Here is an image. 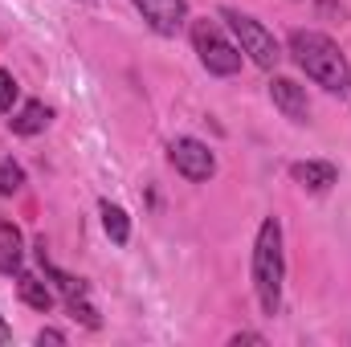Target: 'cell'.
Here are the masks:
<instances>
[{
	"label": "cell",
	"mask_w": 351,
	"mask_h": 347,
	"mask_svg": "<svg viewBox=\"0 0 351 347\" xmlns=\"http://www.w3.org/2000/svg\"><path fill=\"white\" fill-rule=\"evenodd\" d=\"M286 49H290L294 66H298L311 82H319L327 94H348L351 90L348 58H343V49H339L327 33H319V29H294V33L286 37Z\"/></svg>",
	"instance_id": "6da1fadb"
},
{
	"label": "cell",
	"mask_w": 351,
	"mask_h": 347,
	"mask_svg": "<svg viewBox=\"0 0 351 347\" xmlns=\"http://www.w3.org/2000/svg\"><path fill=\"white\" fill-rule=\"evenodd\" d=\"M282 278H286V254H282V221L265 217L254 241V290L262 311L274 319L282 311Z\"/></svg>",
	"instance_id": "7a4b0ae2"
},
{
	"label": "cell",
	"mask_w": 351,
	"mask_h": 347,
	"mask_svg": "<svg viewBox=\"0 0 351 347\" xmlns=\"http://www.w3.org/2000/svg\"><path fill=\"white\" fill-rule=\"evenodd\" d=\"M221 21L233 29V37H237V45H241V53H245L254 66L274 70V66L282 62V45L274 41V33L265 29L258 16H250V12H241V8H221Z\"/></svg>",
	"instance_id": "3957f363"
},
{
	"label": "cell",
	"mask_w": 351,
	"mask_h": 347,
	"mask_svg": "<svg viewBox=\"0 0 351 347\" xmlns=\"http://www.w3.org/2000/svg\"><path fill=\"white\" fill-rule=\"evenodd\" d=\"M192 45H196L200 66H204L208 74H217V78H233V74L241 70V49L221 33L217 21H208V16L192 21Z\"/></svg>",
	"instance_id": "277c9868"
},
{
	"label": "cell",
	"mask_w": 351,
	"mask_h": 347,
	"mask_svg": "<svg viewBox=\"0 0 351 347\" xmlns=\"http://www.w3.org/2000/svg\"><path fill=\"white\" fill-rule=\"evenodd\" d=\"M168 160H172L176 172L184 176V180H192V184H204V180H213V172H217V156L208 152V143H200V139H192V135L172 139Z\"/></svg>",
	"instance_id": "5b68a950"
},
{
	"label": "cell",
	"mask_w": 351,
	"mask_h": 347,
	"mask_svg": "<svg viewBox=\"0 0 351 347\" xmlns=\"http://www.w3.org/2000/svg\"><path fill=\"white\" fill-rule=\"evenodd\" d=\"M135 8L160 37H176L188 21V0H135Z\"/></svg>",
	"instance_id": "8992f818"
},
{
	"label": "cell",
	"mask_w": 351,
	"mask_h": 347,
	"mask_svg": "<svg viewBox=\"0 0 351 347\" xmlns=\"http://www.w3.org/2000/svg\"><path fill=\"white\" fill-rule=\"evenodd\" d=\"M269 98H274V106H278L290 123H306V119H311L306 86H298L294 78H274V82H269Z\"/></svg>",
	"instance_id": "52a82bcc"
},
{
	"label": "cell",
	"mask_w": 351,
	"mask_h": 347,
	"mask_svg": "<svg viewBox=\"0 0 351 347\" xmlns=\"http://www.w3.org/2000/svg\"><path fill=\"white\" fill-rule=\"evenodd\" d=\"M290 180L302 184L306 192H327L339 180V168L327 160H302V164H290Z\"/></svg>",
	"instance_id": "ba28073f"
},
{
	"label": "cell",
	"mask_w": 351,
	"mask_h": 347,
	"mask_svg": "<svg viewBox=\"0 0 351 347\" xmlns=\"http://www.w3.org/2000/svg\"><path fill=\"white\" fill-rule=\"evenodd\" d=\"M16 294H21V302L25 307H33V311H41V315H49L53 311V290L37 278V274H16Z\"/></svg>",
	"instance_id": "9c48e42d"
},
{
	"label": "cell",
	"mask_w": 351,
	"mask_h": 347,
	"mask_svg": "<svg viewBox=\"0 0 351 347\" xmlns=\"http://www.w3.org/2000/svg\"><path fill=\"white\" fill-rule=\"evenodd\" d=\"M25 250H21V229L12 221H0V274H21Z\"/></svg>",
	"instance_id": "30bf717a"
},
{
	"label": "cell",
	"mask_w": 351,
	"mask_h": 347,
	"mask_svg": "<svg viewBox=\"0 0 351 347\" xmlns=\"http://www.w3.org/2000/svg\"><path fill=\"white\" fill-rule=\"evenodd\" d=\"M49 119H53V110H49L45 102H37V98H33V102H25L8 123H12V131H16V135H37V131H45V127H49Z\"/></svg>",
	"instance_id": "8fae6325"
},
{
	"label": "cell",
	"mask_w": 351,
	"mask_h": 347,
	"mask_svg": "<svg viewBox=\"0 0 351 347\" xmlns=\"http://www.w3.org/2000/svg\"><path fill=\"white\" fill-rule=\"evenodd\" d=\"M98 213H102V229H106V237H110L114 246H127V241H131V217H127L119 204H110V200H102Z\"/></svg>",
	"instance_id": "7c38bea8"
},
{
	"label": "cell",
	"mask_w": 351,
	"mask_h": 347,
	"mask_svg": "<svg viewBox=\"0 0 351 347\" xmlns=\"http://www.w3.org/2000/svg\"><path fill=\"white\" fill-rule=\"evenodd\" d=\"M25 188V168L16 160H0V196H12Z\"/></svg>",
	"instance_id": "4fadbf2b"
},
{
	"label": "cell",
	"mask_w": 351,
	"mask_h": 347,
	"mask_svg": "<svg viewBox=\"0 0 351 347\" xmlns=\"http://www.w3.org/2000/svg\"><path fill=\"white\" fill-rule=\"evenodd\" d=\"M66 307H70V315H74L82 327H90V331H98V327H102V319H98V311L90 307V298H66Z\"/></svg>",
	"instance_id": "5bb4252c"
},
{
	"label": "cell",
	"mask_w": 351,
	"mask_h": 347,
	"mask_svg": "<svg viewBox=\"0 0 351 347\" xmlns=\"http://www.w3.org/2000/svg\"><path fill=\"white\" fill-rule=\"evenodd\" d=\"M16 98H21V86H16V78H12L8 70H0V115H12Z\"/></svg>",
	"instance_id": "9a60e30c"
},
{
	"label": "cell",
	"mask_w": 351,
	"mask_h": 347,
	"mask_svg": "<svg viewBox=\"0 0 351 347\" xmlns=\"http://www.w3.org/2000/svg\"><path fill=\"white\" fill-rule=\"evenodd\" d=\"M37 344H41V347H45V344L62 347V344H66V331H58V327H41V331H37Z\"/></svg>",
	"instance_id": "2e32d148"
},
{
	"label": "cell",
	"mask_w": 351,
	"mask_h": 347,
	"mask_svg": "<svg viewBox=\"0 0 351 347\" xmlns=\"http://www.w3.org/2000/svg\"><path fill=\"white\" fill-rule=\"evenodd\" d=\"M229 344H233V347H241V344H265V335H262V331H237Z\"/></svg>",
	"instance_id": "e0dca14e"
},
{
	"label": "cell",
	"mask_w": 351,
	"mask_h": 347,
	"mask_svg": "<svg viewBox=\"0 0 351 347\" xmlns=\"http://www.w3.org/2000/svg\"><path fill=\"white\" fill-rule=\"evenodd\" d=\"M4 344H12V327H8V323H4V315H0V347Z\"/></svg>",
	"instance_id": "ac0fdd59"
}]
</instances>
